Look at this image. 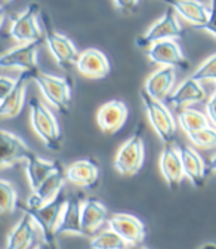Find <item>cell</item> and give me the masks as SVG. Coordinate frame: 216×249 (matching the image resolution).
Masks as SVG:
<instances>
[{
    "label": "cell",
    "instance_id": "1",
    "mask_svg": "<svg viewBox=\"0 0 216 249\" xmlns=\"http://www.w3.org/2000/svg\"><path fill=\"white\" fill-rule=\"evenodd\" d=\"M139 95L154 132L166 145L173 144V140L176 137V119L173 117L170 110L165 106L163 101L150 97L144 86L139 89Z\"/></svg>",
    "mask_w": 216,
    "mask_h": 249
},
{
    "label": "cell",
    "instance_id": "2",
    "mask_svg": "<svg viewBox=\"0 0 216 249\" xmlns=\"http://www.w3.org/2000/svg\"><path fill=\"white\" fill-rule=\"evenodd\" d=\"M42 27L45 30V40L48 49L52 53L53 59L56 61V64L66 71H70L73 67H77L80 52L77 46L73 43V40L66 35L56 31L50 25L46 14H42Z\"/></svg>",
    "mask_w": 216,
    "mask_h": 249
},
{
    "label": "cell",
    "instance_id": "3",
    "mask_svg": "<svg viewBox=\"0 0 216 249\" xmlns=\"http://www.w3.org/2000/svg\"><path fill=\"white\" fill-rule=\"evenodd\" d=\"M30 120L34 132L45 145L52 151H58L61 148V128L50 108L40 100L33 98L30 101Z\"/></svg>",
    "mask_w": 216,
    "mask_h": 249
},
{
    "label": "cell",
    "instance_id": "4",
    "mask_svg": "<svg viewBox=\"0 0 216 249\" xmlns=\"http://www.w3.org/2000/svg\"><path fill=\"white\" fill-rule=\"evenodd\" d=\"M32 79L42 90L43 97L49 103V106H52L63 114L68 113V107L71 103V85L67 79L43 73L40 70L33 73Z\"/></svg>",
    "mask_w": 216,
    "mask_h": 249
},
{
    "label": "cell",
    "instance_id": "5",
    "mask_svg": "<svg viewBox=\"0 0 216 249\" xmlns=\"http://www.w3.org/2000/svg\"><path fill=\"white\" fill-rule=\"evenodd\" d=\"M145 160V144L142 137V126L139 124L135 134L121 144L118 148L116 159H114V168L116 171L123 177H132L138 174L144 165Z\"/></svg>",
    "mask_w": 216,
    "mask_h": 249
},
{
    "label": "cell",
    "instance_id": "6",
    "mask_svg": "<svg viewBox=\"0 0 216 249\" xmlns=\"http://www.w3.org/2000/svg\"><path fill=\"white\" fill-rule=\"evenodd\" d=\"M67 199H64L63 196H59L56 200L37 208V209H27L22 205H19V208L24 211V213H28L33 218L34 224L37 226L39 231L42 233L43 242L49 243L50 246L56 248V230L61 221V215H63V209L66 205Z\"/></svg>",
    "mask_w": 216,
    "mask_h": 249
},
{
    "label": "cell",
    "instance_id": "7",
    "mask_svg": "<svg viewBox=\"0 0 216 249\" xmlns=\"http://www.w3.org/2000/svg\"><path fill=\"white\" fill-rule=\"evenodd\" d=\"M40 8L36 3H32L25 8L18 17H15L9 27V36L17 40L19 45L33 43L43 39L42 21H40Z\"/></svg>",
    "mask_w": 216,
    "mask_h": 249
},
{
    "label": "cell",
    "instance_id": "8",
    "mask_svg": "<svg viewBox=\"0 0 216 249\" xmlns=\"http://www.w3.org/2000/svg\"><path fill=\"white\" fill-rule=\"evenodd\" d=\"M182 36V25L176 12L169 6L165 14L154 22L145 33L136 39V45L141 49H148L151 45L163 40H176Z\"/></svg>",
    "mask_w": 216,
    "mask_h": 249
},
{
    "label": "cell",
    "instance_id": "9",
    "mask_svg": "<svg viewBox=\"0 0 216 249\" xmlns=\"http://www.w3.org/2000/svg\"><path fill=\"white\" fill-rule=\"evenodd\" d=\"M42 40L33 43L17 45L0 56V67L2 69H19L21 73L33 74L39 71L37 64V52Z\"/></svg>",
    "mask_w": 216,
    "mask_h": 249
},
{
    "label": "cell",
    "instance_id": "10",
    "mask_svg": "<svg viewBox=\"0 0 216 249\" xmlns=\"http://www.w3.org/2000/svg\"><path fill=\"white\" fill-rule=\"evenodd\" d=\"M147 56L151 62L159 64L160 67H172L182 71H187L190 69L188 61L176 40H163L151 45L147 49Z\"/></svg>",
    "mask_w": 216,
    "mask_h": 249
},
{
    "label": "cell",
    "instance_id": "11",
    "mask_svg": "<svg viewBox=\"0 0 216 249\" xmlns=\"http://www.w3.org/2000/svg\"><path fill=\"white\" fill-rule=\"evenodd\" d=\"M108 229H111L114 233H117L120 237L125 239L131 246L142 245L147 236L145 224L138 216L126 213V212H117L111 215L108 220Z\"/></svg>",
    "mask_w": 216,
    "mask_h": 249
},
{
    "label": "cell",
    "instance_id": "12",
    "mask_svg": "<svg viewBox=\"0 0 216 249\" xmlns=\"http://www.w3.org/2000/svg\"><path fill=\"white\" fill-rule=\"evenodd\" d=\"M66 179H67L66 172L63 171V168H59L39 187L37 190L33 192V195L27 199V203L22 206L27 209H37L56 200L64 189Z\"/></svg>",
    "mask_w": 216,
    "mask_h": 249
},
{
    "label": "cell",
    "instance_id": "13",
    "mask_svg": "<svg viewBox=\"0 0 216 249\" xmlns=\"http://www.w3.org/2000/svg\"><path fill=\"white\" fill-rule=\"evenodd\" d=\"M128 116L129 110L125 103L118 100H111L100 107L97 113V123L104 134L113 135L125 126Z\"/></svg>",
    "mask_w": 216,
    "mask_h": 249
},
{
    "label": "cell",
    "instance_id": "14",
    "mask_svg": "<svg viewBox=\"0 0 216 249\" xmlns=\"http://www.w3.org/2000/svg\"><path fill=\"white\" fill-rule=\"evenodd\" d=\"M32 154V150L18 135L2 131V145H0V166L2 169L12 168L21 162H27Z\"/></svg>",
    "mask_w": 216,
    "mask_h": 249
},
{
    "label": "cell",
    "instance_id": "15",
    "mask_svg": "<svg viewBox=\"0 0 216 249\" xmlns=\"http://www.w3.org/2000/svg\"><path fill=\"white\" fill-rule=\"evenodd\" d=\"M176 70L172 67H159L154 70L145 80L144 89L154 100H166L175 89Z\"/></svg>",
    "mask_w": 216,
    "mask_h": 249
},
{
    "label": "cell",
    "instance_id": "16",
    "mask_svg": "<svg viewBox=\"0 0 216 249\" xmlns=\"http://www.w3.org/2000/svg\"><path fill=\"white\" fill-rule=\"evenodd\" d=\"M83 76L89 79H102L107 77L111 67L107 55L95 48H89L83 52H80L77 67H76Z\"/></svg>",
    "mask_w": 216,
    "mask_h": 249
},
{
    "label": "cell",
    "instance_id": "17",
    "mask_svg": "<svg viewBox=\"0 0 216 249\" xmlns=\"http://www.w3.org/2000/svg\"><path fill=\"white\" fill-rule=\"evenodd\" d=\"M160 171L170 189L178 190L181 187L182 179L185 178V172H183V166H182V160H181L179 148L175 147L173 144L165 145V148L162 151Z\"/></svg>",
    "mask_w": 216,
    "mask_h": 249
},
{
    "label": "cell",
    "instance_id": "18",
    "mask_svg": "<svg viewBox=\"0 0 216 249\" xmlns=\"http://www.w3.org/2000/svg\"><path fill=\"white\" fill-rule=\"evenodd\" d=\"M108 209L107 206L95 199V197H87L83 200L82 208V224H83V234L94 237L97 231L108 223Z\"/></svg>",
    "mask_w": 216,
    "mask_h": 249
},
{
    "label": "cell",
    "instance_id": "19",
    "mask_svg": "<svg viewBox=\"0 0 216 249\" xmlns=\"http://www.w3.org/2000/svg\"><path fill=\"white\" fill-rule=\"evenodd\" d=\"M207 98L206 89L203 88L201 82H197L191 76L183 79L170 95L167 97V101L175 106L176 108H181L183 106H190L194 103H201Z\"/></svg>",
    "mask_w": 216,
    "mask_h": 249
},
{
    "label": "cell",
    "instance_id": "20",
    "mask_svg": "<svg viewBox=\"0 0 216 249\" xmlns=\"http://www.w3.org/2000/svg\"><path fill=\"white\" fill-rule=\"evenodd\" d=\"M178 148H179V154H181L185 178H188L194 187H201L204 184L206 168H207L203 158L191 145L181 144Z\"/></svg>",
    "mask_w": 216,
    "mask_h": 249
},
{
    "label": "cell",
    "instance_id": "21",
    "mask_svg": "<svg viewBox=\"0 0 216 249\" xmlns=\"http://www.w3.org/2000/svg\"><path fill=\"white\" fill-rule=\"evenodd\" d=\"M37 230L39 229L34 224L33 218L28 213H24V216L9 231L5 249H30L36 242Z\"/></svg>",
    "mask_w": 216,
    "mask_h": 249
},
{
    "label": "cell",
    "instance_id": "22",
    "mask_svg": "<svg viewBox=\"0 0 216 249\" xmlns=\"http://www.w3.org/2000/svg\"><path fill=\"white\" fill-rule=\"evenodd\" d=\"M67 179L83 189H94L100 182V168L95 160L83 159L71 163L66 171Z\"/></svg>",
    "mask_w": 216,
    "mask_h": 249
},
{
    "label": "cell",
    "instance_id": "23",
    "mask_svg": "<svg viewBox=\"0 0 216 249\" xmlns=\"http://www.w3.org/2000/svg\"><path fill=\"white\" fill-rule=\"evenodd\" d=\"M82 208H83V202H80L77 197L67 199L56 230V236L59 234L84 236L83 224H82Z\"/></svg>",
    "mask_w": 216,
    "mask_h": 249
},
{
    "label": "cell",
    "instance_id": "24",
    "mask_svg": "<svg viewBox=\"0 0 216 249\" xmlns=\"http://www.w3.org/2000/svg\"><path fill=\"white\" fill-rule=\"evenodd\" d=\"M178 17H182L185 21L194 25V28L203 27L210 18V3H201L196 0H179L170 2L169 5Z\"/></svg>",
    "mask_w": 216,
    "mask_h": 249
},
{
    "label": "cell",
    "instance_id": "25",
    "mask_svg": "<svg viewBox=\"0 0 216 249\" xmlns=\"http://www.w3.org/2000/svg\"><path fill=\"white\" fill-rule=\"evenodd\" d=\"M61 168L58 162L46 160L39 158L37 154H32L25 162V175L28 179V184L32 187V190H37L39 187L55 172Z\"/></svg>",
    "mask_w": 216,
    "mask_h": 249
},
{
    "label": "cell",
    "instance_id": "26",
    "mask_svg": "<svg viewBox=\"0 0 216 249\" xmlns=\"http://www.w3.org/2000/svg\"><path fill=\"white\" fill-rule=\"evenodd\" d=\"M30 79H32V74L30 73H19V76L17 77V86L14 88V90L9 95L0 103V116H2V119L17 117L22 111V107L25 103L27 83Z\"/></svg>",
    "mask_w": 216,
    "mask_h": 249
},
{
    "label": "cell",
    "instance_id": "27",
    "mask_svg": "<svg viewBox=\"0 0 216 249\" xmlns=\"http://www.w3.org/2000/svg\"><path fill=\"white\" fill-rule=\"evenodd\" d=\"M178 124L181 126V129L190 135L194 134L200 129H204L207 126H210V120L207 117L206 113H201L196 108H181L178 111Z\"/></svg>",
    "mask_w": 216,
    "mask_h": 249
},
{
    "label": "cell",
    "instance_id": "28",
    "mask_svg": "<svg viewBox=\"0 0 216 249\" xmlns=\"http://www.w3.org/2000/svg\"><path fill=\"white\" fill-rule=\"evenodd\" d=\"M90 249H129L131 245L114 233L111 229H107L98 234H95L89 242Z\"/></svg>",
    "mask_w": 216,
    "mask_h": 249
},
{
    "label": "cell",
    "instance_id": "29",
    "mask_svg": "<svg viewBox=\"0 0 216 249\" xmlns=\"http://www.w3.org/2000/svg\"><path fill=\"white\" fill-rule=\"evenodd\" d=\"M17 206L19 205L15 187L8 179H2L0 181V213H11L17 209Z\"/></svg>",
    "mask_w": 216,
    "mask_h": 249
},
{
    "label": "cell",
    "instance_id": "30",
    "mask_svg": "<svg viewBox=\"0 0 216 249\" xmlns=\"http://www.w3.org/2000/svg\"><path fill=\"white\" fill-rule=\"evenodd\" d=\"M193 79L197 82H215L216 83V52L206 58L201 64L197 67V70L191 74Z\"/></svg>",
    "mask_w": 216,
    "mask_h": 249
},
{
    "label": "cell",
    "instance_id": "31",
    "mask_svg": "<svg viewBox=\"0 0 216 249\" xmlns=\"http://www.w3.org/2000/svg\"><path fill=\"white\" fill-rule=\"evenodd\" d=\"M188 138L197 147H203V148L213 147V145H216V128L213 126V124H210V126H207L204 129H200L194 134H190Z\"/></svg>",
    "mask_w": 216,
    "mask_h": 249
},
{
    "label": "cell",
    "instance_id": "32",
    "mask_svg": "<svg viewBox=\"0 0 216 249\" xmlns=\"http://www.w3.org/2000/svg\"><path fill=\"white\" fill-rule=\"evenodd\" d=\"M17 86V79H12L6 74L0 76V98L5 100L9 93L14 90V88Z\"/></svg>",
    "mask_w": 216,
    "mask_h": 249
},
{
    "label": "cell",
    "instance_id": "33",
    "mask_svg": "<svg viewBox=\"0 0 216 249\" xmlns=\"http://www.w3.org/2000/svg\"><path fill=\"white\" fill-rule=\"evenodd\" d=\"M197 30L207 31V33H210L213 37H216V2H210V18L203 27H200Z\"/></svg>",
    "mask_w": 216,
    "mask_h": 249
},
{
    "label": "cell",
    "instance_id": "34",
    "mask_svg": "<svg viewBox=\"0 0 216 249\" xmlns=\"http://www.w3.org/2000/svg\"><path fill=\"white\" fill-rule=\"evenodd\" d=\"M206 114L210 120V123L216 128V89L212 95L207 98V103H206Z\"/></svg>",
    "mask_w": 216,
    "mask_h": 249
},
{
    "label": "cell",
    "instance_id": "35",
    "mask_svg": "<svg viewBox=\"0 0 216 249\" xmlns=\"http://www.w3.org/2000/svg\"><path fill=\"white\" fill-rule=\"evenodd\" d=\"M114 6L120 11V12H123V14H133L135 11H136V8L139 6V2L138 0H120V2H114Z\"/></svg>",
    "mask_w": 216,
    "mask_h": 249
},
{
    "label": "cell",
    "instance_id": "36",
    "mask_svg": "<svg viewBox=\"0 0 216 249\" xmlns=\"http://www.w3.org/2000/svg\"><path fill=\"white\" fill-rule=\"evenodd\" d=\"M207 169L212 171V172H216V153L210 158L209 163H207Z\"/></svg>",
    "mask_w": 216,
    "mask_h": 249
},
{
    "label": "cell",
    "instance_id": "37",
    "mask_svg": "<svg viewBox=\"0 0 216 249\" xmlns=\"http://www.w3.org/2000/svg\"><path fill=\"white\" fill-rule=\"evenodd\" d=\"M199 249H216V243L215 242H207V243H203Z\"/></svg>",
    "mask_w": 216,
    "mask_h": 249
},
{
    "label": "cell",
    "instance_id": "38",
    "mask_svg": "<svg viewBox=\"0 0 216 249\" xmlns=\"http://www.w3.org/2000/svg\"><path fill=\"white\" fill-rule=\"evenodd\" d=\"M34 249H55V248H53V246H50L49 243H46V242H43V240H42V242H40Z\"/></svg>",
    "mask_w": 216,
    "mask_h": 249
},
{
    "label": "cell",
    "instance_id": "39",
    "mask_svg": "<svg viewBox=\"0 0 216 249\" xmlns=\"http://www.w3.org/2000/svg\"><path fill=\"white\" fill-rule=\"evenodd\" d=\"M129 249H148V248H145V246H142V245H139V246H131Z\"/></svg>",
    "mask_w": 216,
    "mask_h": 249
}]
</instances>
